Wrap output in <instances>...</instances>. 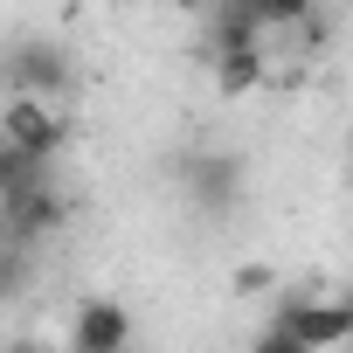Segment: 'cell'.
<instances>
[{"instance_id": "6da1fadb", "label": "cell", "mask_w": 353, "mask_h": 353, "mask_svg": "<svg viewBox=\"0 0 353 353\" xmlns=\"http://www.w3.org/2000/svg\"><path fill=\"white\" fill-rule=\"evenodd\" d=\"M270 325H284L291 339H305L319 353H339L353 339V305L332 298V291H284L277 312H270Z\"/></svg>"}, {"instance_id": "7a4b0ae2", "label": "cell", "mask_w": 353, "mask_h": 353, "mask_svg": "<svg viewBox=\"0 0 353 353\" xmlns=\"http://www.w3.org/2000/svg\"><path fill=\"white\" fill-rule=\"evenodd\" d=\"M0 77H8L14 97H70V90H77V63H70V49L49 42V35L14 42L8 63H0Z\"/></svg>"}, {"instance_id": "3957f363", "label": "cell", "mask_w": 353, "mask_h": 353, "mask_svg": "<svg viewBox=\"0 0 353 353\" xmlns=\"http://www.w3.org/2000/svg\"><path fill=\"white\" fill-rule=\"evenodd\" d=\"M0 139L21 145V152L56 159L63 139H70V118L56 111V97H8V111H0Z\"/></svg>"}, {"instance_id": "277c9868", "label": "cell", "mask_w": 353, "mask_h": 353, "mask_svg": "<svg viewBox=\"0 0 353 353\" xmlns=\"http://www.w3.org/2000/svg\"><path fill=\"white\" fill-rule=\"evenodd\" d=\"M181 181H188V201L201 208V215H229L236 201H243V159L236 152H188V166H181Z\"/></svg>"}, {"instance_id": "5b68a950", "label": "cell", "mask_w": 353, "mask_h": 353, "mask_svg": "<svg viewBox=\"0 0 353 353\" xmlns=\"http://www.w3.org/2000/svg\"><path fill=\"white\" fill-rule=\"evenodd\" d=\"M63 222H70V201H63L49 181H35V188H21V194L0 201V229H8V243H14V250H28V243L56 236Z\"/></svg>"}, {"instance_id": "8992f818", "label": "cell", "mask_w": 353, "mask_h": 353, "mask_svg": "<svg viewBox=\"0 0 353 353\" xmlns=\"http://www.w3.org/2000/svg\"><path fill=\"white\" fill-rule=\"evenodd\" d=\"M70 353H132V312L118 298H83L70 319Z\"/></svg>"}, {"instance_id": "52a82bcc", "label": "cell", "mask_w": 353, "mask_h": 353, "mask_svg": "<svg viewBox=\"0 0 353 353\" xmlns=\"http://www.w3.org/2000/svg\"><path fill=\"white\" fill-rule=\"evenodd\" d=\"M215 83H222V97L256 90V83H263V56H256V49H215Z\"/></svg>"}, {"instance_id": "ba28073f", "label": "cell", "mask_w": 353, "mask_h": 353, "mask_svg": "<svg viewBox=\"0 0 353 353\" xmlns=\"http://www.w3.org/2000/svg\"><path fill=\"white\" fill-rule=\"evenodd\" d=\"M35 181H49V159H42V152H21V145L0 139V201L21 194V188H35Z\"/></svg>"}, {"instance_id": "9c48e42d", "label": "cell", "mask_w": 353, "mask_h": 353, "mask_svg": "<svg viewBox=\"0 0 353 353\" xmlns=\"http://www.w3.org/2000/svg\"><path fill=\"white\" fill-rule=\"evenodd\" d=\"M243 14L256 28H298V21H312V0H243Z\"/></svg>"}, {"instance_id": "30bf717a", "label": "cell", "mask_w": 353, "mask_h": 353, "mask_svg": "<svg viewBox=\"0 0 353 353\" xmlns=\"http://www.w3.org/2000/svg\"><path fill=\"white\" fill-rule=\"evenodd\" d=\"M250 353H319V346H305V339H291V332H284V325H263V332H256V346H250Z\"/></svg>"}, {"instance_id": "8fae6325", "label": "cell", "mask_w": 353, "mask_h": 353, "mask_svg": "<svg viewBox=\"0 0 353 353\" xmlns=\"http://www.w3.org/2000/svg\"><path fill=\"white\" fill-rule=\"evenodd\" d=\"M21 277H28V263H21V250L8 243V250H0V298H14V291H21Z\"/></svg>"}, {"instance_id": "7c38bea8", "label": "cell", "mask_w": 353, "mask_h": 353, "mask_svg": "<svg viewBox=\"0 0 353 353\" xmlns=\"http://www.w3.org/2000/svg\"><path fill=\"white\" fill-rule=\"evenodd\" d=\"M0 353H49V346H42V339H8Z\"/></svg>"}]
</instances>
